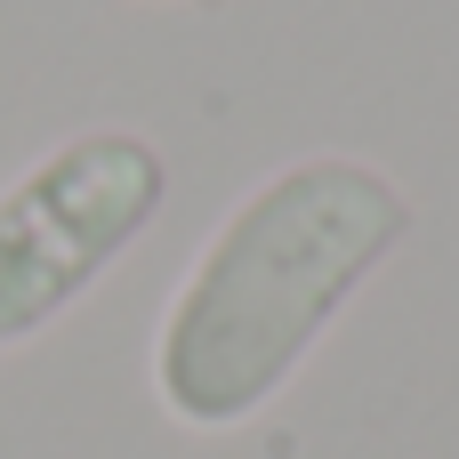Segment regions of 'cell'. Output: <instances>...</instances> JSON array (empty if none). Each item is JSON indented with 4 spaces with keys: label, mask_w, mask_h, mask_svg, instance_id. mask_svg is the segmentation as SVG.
<instances>
[{
    "label": "cell",
    "mask_w": 459,
    "mask_h": 459,
    "mask_svg": "<svg viewBox=\"0 0 459 459\" xmlns=\"http://www.w3.org/2000/svg\"><path fill=\"white\" fill-rule=\"evenodd\" d=\"M411 194L363 153H299L258 178L178 274L153 323V395L178 428H250L355 290L403 250Z\"/></svg>",
    "instance_id": "cell-1"
},
{
    "label": "cell",
    "mask_w": 459,
    "mask_h": 459,
    "mask_svg": "<svg viewBox=\"0 0 459 459\" xmlns=\"http://www.w3.org/2000/svg\"><path fill=\"white\" fill-rule=\"evenodd\" d=\"M169 153L145 129H73L0 186V355L65 323L161 218Z\"/></svg>",
    "instance_id": "cell-2"
}]
</instances>
